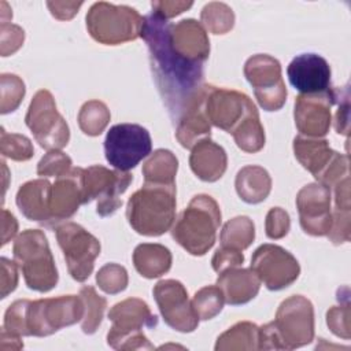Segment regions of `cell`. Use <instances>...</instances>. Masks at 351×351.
Masks as SVG:
<instances>
[{
  "mask_svg": "<svg viewBox=\"0 0 351 351\" xmlns=\"http://www.w3.org/2000/svg\"><path fill=\"white\" fill-rule=\"evenodd\" d=\"M170 22L156 12L144 16L140 37L147 43L149 63L170 118L178 122L203 96V64L176 52L170 41Z\"/></svg>",
  "mask_w": 351,
  "mask_h": 351,
  "instance_id": "cell-1",
  "label": "cell"
},
{
  "mask_svg": "<svg viewBox=\"0 0 351 351\" xmlns=\"http://www.w3.org/2000/svg\"><path fill=\"white\" fill-rule=\"evenodd\" d=\"M206 115L214 126L230 133L245 152H258L265 145V130L251 99L237 90L207 86Z\"/></svg>",
  "mask_w": 351,
  "mask_h": 351,
  "instance_id": "cell-2",
  "label": "cell"
},
{
  "mask_svg": "<svg viewBox=\"0 0 351 351\" xmlns=\"http://www.w3.org/2000/svg\"><path fill=\"white\" fill-rule=\"evenodd\" d=\"M81 296L67 295L40 300H16L4 314L3 328L18 336H49L84 317Z\"/></svg>",
  "mask_w": 351,
  "mask_h": 351,
  "instance_id": "cell-3",
  "label": "cell"
},
{
  "mask_svg": "<svg viewBox=\"0 0 351 351\" xmlns=\"http://www.w3.org/2000/svg\"><path fill=\"white\" fill-rule=\"evenodd\" d=\"M313 337V304L304 296L293 295L280 304L273 322L259 328V350H292L311 343Z\"/></svg>",
  "mask_w": 351,
  "mask_h": 351,
  "instance_id": "cell-4",
  "label": "cell"
},
{
  "mask_svg": "<svg viewBox=\"0 0 351 351\" xmlns=\"http://www.w3.org/2000/svg\"><path fill=\"white\" fill-rule=\"evenodd\" d=\"M130 226L144 236L166 233L176 219V184L144 182L126 207Z\"/></svg>",
  "mask_w": 351,
  "mask_h": 351,
  "instance_id": "cell-5",
  "label": "cell"
},
{
  "mask_svg": "<svg viewBox=\"0 0 351 351\" xmlns=\"http://www.w3.org/2000/svg\"><path fill=\"white\" fill-rule=\"evenodd\" d=\"M221 210L208 195H196L171 228L173 239L189 254L202 256L215 243Z\"/></svg>",
  "mask_w": 351,
  "mask_h": 351,
  "instance_id": "cell-6",
  "label": "cell"
},
{
  "mask_svg": "<svg viewBox=\"0 0 351 351\" xmlns=\"http://www.w3.org/2000/svg\"><path fill=\"white\" fill-rule=\"evenodd\" d=\"M14 259L30 289L48 292L58 282V270L45 234L38 229L23 230L14 241Z\"/></svg>",
  "mask_w": 351,
  "mask_h": 351,
  "instance_id": "cell-7",
  "label": "cell"
},
{
  "mask_svg": "<svg viewBox=\"0 0 351 351\" xmlns=\"http://www.w3.org/2000/svg\"><path fill=\"white\" fill-rule=\"evenodd\" d=\"M112 322L107 333V343L115 350H152L154 346L143 333V328H155L158 317L151 313L148 304L137 298H129L117 303L108 313Z\"/></svg>",
  "mask_w": 351,
  "mask_h": 351,
  "instance_id": "cell-8",
  "label": "cell"
},
{
  "mask_svg": "<svg viewBox=\"0 0 351 351\" xmlns=\"http://www.w3.org/2000/svg\"><path fill=\"white\" fill-rule=\"evenodd\" d=\"M143 19L134 8L99 1L86 14V27L97 43L117 45L136 40L141 33Z\"/></svg>",
  "mask_w": 351,
  "mask_h": 351,
  "instance_id": "cell-9",
  "label": "cell"
},
{
  "mask_svg": "<svg viewBox=\"0 0 351 351\" xmlns=\"http://www.w3.org/2000/svg\"><path fill=\"white\" fill-rule=\"evenodd\" d=\"M293 152L302 166L329 189L348 176V156L333 151L326 140L300 134L293 140Z\"/></svg>",
  "mask_w": 351,
  "mask_h": 351,
  "instance_id": "cell-10",
  "label": "cell"
},
{
  "mask_svg": "<svg viewBox=\"0 0 351 351\" xmlns=\"http://www.w3.org/2000/svg\"><path fill=\"white\" fill-rule=\"evenodd\" d=\"M149 132L136 123H118L110 128L104 140L107 162L121 171L136 167L151 154Z\"/></svg>",
  "mask_w": 351,
  "mask_h": 351,
  "instance_id": "cell-11",
  "label": "cell"
},
{
  "mask_svg": "<svg viewBox=\"0 0 351 351\" xmlns=\"http://www.w3.org/2000/svg\"><path fill=\"white\" fill-rule=\"evenodd\" d=\"M25 122L43 148L53 151L67 145L70 138L69 126L58 112L53 96L49 90L41 89L34 95Z\"/></svg>",
  "mask_w": 351,
  "mask_h": 351,
  "instance_id": "cell-12",
  "label": "cell"
},
{
  "mask_svg": "<svg viewBox=\"0 0 351 351\" xmlns=\"http://www.w3.org/2000/svg\"><path fill=\"white\" fill-rule=\"evenodd\" d=\"M55 234L69 273L75 281H85L93 271L95 259L100 255V241L75 222H64L56 226Z\"/></svg>",
  "mask_w": 351,
  "mask_h": 351,
  "instance_id": "cell-13",
  "label": "cell"
},
{
  "mask_svg": "<svg viewBox=\"0 0 351 351\" xmlns=\"http://www.w3.org/2000/svg\"><path fill=\"white\" fill-rule=\"evenodd\" d=\"M133 176L128 171L108 170L104 166H90L84 169V204L97 200L96 213L100 217L114 214L121 206V195L128 189Z\"/></svg>",
  "mask_w": 351,
  "mask_h": 351,
  "instance_id": "cell-14",
  "label": "cell"
},
{
  "mask_svg": "<svg viewBox=\"0 0 351 351\" xmlns=\"http://www.w3.org/2000/svg\"><path fill=\"white\" fill-rule=\"evenodd\" d=\"M244 75L254 88L255 97L266 111L280 110L287 100L280 62L269 55H254L244 64Z\"/></svg>",
  "mask_w": 351,
  "mask_h": 351,
  "instance_id": "cell-15",
  "label": "cell"
},
{
  "mask_svg": "<svg viewBox=\"0 0 351 351\" xmlns=\"http://www.w3.org/2000/svg\"><path fill=\"white\" fill-rule=\"evenodd\" d=\"M251 270L270 291L289 287L300 273L296 258L276 244H262L251 258Z\"/></svg>",
  "mask_w": 351,
  "mask_h": 351,
  "instance_id": "cell-16",
  "label": "cell"
},
{
  "mask_svg": "<svg viewBox=\"0 0 351 351\" xmlns=\"http://www.w3.org/2000/svg\"><path fill=\"white\" fill-rule=\"evenodd\" d=\"M154 298L165 322L178 332H193L199 317L188 299L185 287L177 280H160L154 287Z\"/></svg>",
  "mask_w": 351,
  "mask_h": 351,
  "instance_id": "cell-17",
  "label": "cell"
},
{
  "mask_svg": "<svg viewBox=\"0 0 351 351\" xmlns=\"http://www.w3.org/2000/svg\"><path fill=\"white\" fill-rule=\"evenodd\" d=\"M340 90L330 89L318 95H299L295 101V125L302 136L322 137L330 128V108L337 103Z\"/></svg>",
  "mask_w": 351,
  "mask_h": 351,
  "instance_id": "cell-18",
  "label": "cell"
},
{
  "mask_svg": "<svg viewBox=\"0 0 351 351\" xmlns=\"http://www.w3.org/2000/svg\"><path fill=\"white\" fill-rule=\"evenodd\" d=\"M302 229L311 236H325L332 225L330 189L322 184L304 185L296 196Z\"/></svg>",
  "mask_w": 351,
  "mask_h": 351,
  "instance_id": "cell-19",
  "label": "cell"
},
{
  "mask_svg": "<svg viewBox=\"0 0 351 351\" xmlns=\"http://www.w3.org/2000/svg\"><path fill=\"white\" fill-rule=\"evenodd\" d=\"M289 84L302 95H318L330 90V66L318 53H300L287 69Z\"/></svg>",
  "mask_w": 351,
  "mask_h": 351,
  "instance_id": "cell-20",
  "label": "cell"
},
{
  "mask_svg": "<svg viewBox=\"0 0 351 351\" xmlns=\"http://www.w3.org/2000/svg\"><path fill=\"white\" fill-rule=\"evenodd\" d=\"M82 177L84 169L71 167L66 174L56 178L51 191V219L48 228L69 219L84 204Z\"/></svg>",
  "mask_w": 351,
  "mask_h": 351,
  "instance_id": "cell-21",
  "label": "cell"
},
{
  "mask_svg": "<svg viewBox=\"0 0 351 351\" xmlns=\"http://www.w3.org/2000/svg\"><path fill=\"white\" fill-rule=\"evenodd\" d=\"M170 41L177 53L193 63L203 64L210 53V41L204 27L195 19H182L170 25Z\"/></svg>",
  "mask_w": 351,
  "mask_h": 351,
  "instance_id": "cell-22",
  "label": "cell"
},
{
  "mask_svg": "<svg viewBox=\"0 0 351 351\" xmlns=\"http://www.w3.org/2000/svg\"><path fill=\"white\" fill-rule=\"evenodd\" d=\"M51 191L48 180H32L23 184L16 193V206L30 221L48 226L51 219Z\"/></svg>",
  "mask_w": 351,
  "mask_h": 351,
  "instance_id": "cell-23",
  "label": "cell"
},
{
  "mask_svg": "<svg viewBox=\"0 0 351 351\" xmlns=\"http://www.w3.org/2000/svg\"><path fill=\"white\" fill-rule=\"evenodd\" d=\"M189 165L192 171L202 181L214 182L219 180L226 170V152L221 145L206 137L192 147Z\"/></svg>",
  "mask_w": 351,
  "mask_h": 351,
  "instance_id": "cell-24",
  "label": "cell"
},
{
  "mask_svg": "<svg viewBox=\"0 0 351 351\" xmlns=\"http://www.w3.org/2000/svg\"><path fill=\"white\" fill-rule=\"evenodd\" d=\"M217 285L223 293L225 302L239 306L250 302L259 292L261 281L251 269L230 267L219 273Z\"/></svg>",
  "mask_w": 351,
  "mask_h": 351,
  "instance_id": "cell-25",
  "label": "cell"
},
{
  "mask_svg": "<svg viewBox=\"0 0 351 351\" xmlns=\"http://www.w3.org/2000/svg\"><path fill=\"white\" fill-rule=\"evenodd\" d=\"M207 86L208 85H206L204 93L199 99V101L188 112H185L182 118L177 122L176 137L180 141V144L185 148H192L202 138L210 137V121L204 111Z\"/></svg>",
  "mask_w": 351,
  "mask_h": 351,
  "instance_id": "cell-26",
  "label": "cell"
},
{
  "mask_svg": "<svg viewBox=\"0 0 351 351\" xmlns=\"http://www.w3.org/2000/svg\"><path fill=\"white\" fill-rule=\"evenodd\" d=\"M234 185L241 200L250 204H256L269 196L271 178L261 166H245L237 173Z\"/></svg>",
  "mask_w": 351,
  "mask_h": 351,
  "instance_id": "cell-27",
  "label": "cell"
},
{
  "mask_svg": "<svg viewBox=\"0 0 351 351\" xmlns=\"http://www.w3.org/2000/svg\"><path fill=\"white\" fill-rule=\"evenodd\" d=\"M136 270L145 278H156L171 267V254L160 244H138L133 252Z\"/></svg>",
  "mask_w": 351,
  "mask_h": 351,
  "instance_id": "cell-28",
  "label": "cell"
},
{
  "mask_svg": "<svg viewBox=\"0 0 351 351\" xmlns=\"http://www.w3.org/2000/svg\"><path fill=\"white\" fill-rule=\"evenodd\" d=\"M215 350H259V328L248 321L239 322L218 337Z\"/></svg>",
  "mask_w": 351,
  "mask_h": 351,
  "instance_id": "cell-29",
  "label": "cell"
},
{
  "mask_svg": "<svg viewBox=\"0 0 351 351\" xmlns=\"http://www.w3.org/2000/svg\"><path fill=\"white\" fill-rule=\"evenodd\" d=\"M178 162L169 149H156L143 166L145 182L156 184H176Z\"/></svg>",
  "mask_w": 351,
  "mask_h": 351,
  "instance_id": "cell-30",
  "label": "cell"
},
{
  "mask_svg": "<svg viewBox=\"0 0 351 351\" xmlns=\"http://www.w3.org/2000/svg\"><path fill=\"white\" fill-rule=\"evenodd\" d=\"M255 228L248 217H236L228 221L219 234L221 247L243 251L254 241Z\"/></svg>",
  "mask_w": 351,
  "mask_h": 351,
  "instance_id": "cell-31",
  "label": "cell"
},
{
  "mask_svg": "<svg viewBox=\"0 0 351 351\" xmlns=\"http://www.w3.org/2000/svg\"><path fill=\"white\" fill-rule=\"evenodd\" d=\"M80 296L84 302V317L81 319V329L86 335H92L97 330L101 324L104 310L107 307V300L99 296L93 287H82L80 289Z\"/></svg>",
  "mask_w": 351,
  "mask_h": 351,
  "instance_id": "cell-32",
  "label": "cell"
},
{
  "mask_svg": "<svg viewBox=\"0 0 351 351\" xmlns=\"http://www.w3.org/2000/svg\"><path fill=\"white\" fill-rule=\"evenodd\" d=\"M111 115L107 106L99 100L86 101L78 114L81 130L88 136H99L107 126Z\"/></svg>",
  "mask_w": 351,
  "mask_h": 351,
  "instance_id": "cell-33",
  "label": "cell"
},
{
  "mask_svg": "<svg viewBox=\"0 0 351 351\" xmlns=\"http://www.w3.org/2000/svg\"><path fill=\"white\" fill-rule=\"evenodd\" d=\"M225 303V298L219 287L215 285H207L202 289H199L192 300V306L199 317V319H211L217 314L221 313Z\"/></svg>",
  "mask_w": 351,
  "mask_h": 351,
  "instance_id": "cell-34",
  "label": "cell"
},
{
  "mask_svg": "<svg viewBox=\"0 0 351 351\" xmlns=\"http://www.w3.org/2000/svg\"><path fill=\"white\" fill-rule=\"evenodd\" d=\"M202 22L214 34H225L234 25V14L223 3L213 1L202 10Z\"/></svg>",
  "mask_w": 351,
  "mask_h": 351,
  "instance_id": "cell-35",
  "label": "cell"
},
{
  "mask_svg": "<svg viewBox=\"0 0 351 351\" xmlns=\"http://www.w3.org/2000/svg\"><path fill=\"white\" fill-rule=\"evenodd\" d=\"M0 145L1 155L4 158H10L18 162L29 160L34 152L33 145L27 137L18 133H7L4 129H1Z\"/></svg>",
  "mask_w": 351,
  "mask_h": 351,
  "instance_id": "cell-36",
  "label": "cell"
},
{
  "mask_svg": "<svg viewBox=\"0 0 351 351\" xmlns=\"http://www.w3.org/2000/svg\"><path fill=\"white\" fill-rule=\"evenodd\" d=\"M1 114L12 112L21 104L25 96V84L15 74H1Z\"/></svg>",
  "mask_w": 351,
  "mask_h": 351,
  "instance_id": "cell-37",
  "label": "cell"
},
{
  "mask_svg": "<svg viewBox=\"0 0 351 351\" xmlns=\"http://www.w3.org/2000/svg\"><path fill=\"white\" fill-rule=\"evenodd\" d=\"M96 281L101 291L114 295L128 287V271L121 265L107 263L97 271Z\"/></svg>",
  "mask_w": 351,
  "mask_h": 351,
  "instance_id": "cell-38",
  "label": "cell"
},
{
  "mask_svg": "<svg viewBox=\"0 0 351 351\" xmlns=\"http://www.w3.org/2000/svg\"><path fill=\"white\" fill-rule=\"evenodd\" d=\"M71 169V159L59 149L49 151L37 165V174L41 177H60Z\"/></svg>",
  "mask_w": 351,
  "mask_h": 351,
  "instance_id": "cell-39",
  "label": "cell"
},
{
  "mask_svg": "<svg viewBox=\"0 0 351 351\" xmlns=\"http://www.w3.org/2000/svg\"><path fill=\"white\" fill-rule=\"evenodd\" d=\"M326 324L329 329L339 337L350 339V304L346 300L344 304L335 306L326 313Z\"/></svg>",
  "mask_w": 351,
  "mask_h": 351,
  "instance_id": "cell-40",
  "label": "cell"
},
{
  "mask_svg": "<svg viewBox=\"0 0 351 351\" xmlns=\"http://www.w3.org/2000/svg\"><path fill=\"white\" fill-rule=\"evenodd\" d=\"M289 226H291L289 215L281 207H274L267 213L265 229H266V236L269 239L277 240L284 237L289 232Z\"/></svg>",
  "mask_w": 351,
  "mask_h": 351,
  "instance_id": "cell-41",
  "label": "cell"
},
{
  "mask_svg": "<svg viewBox=\"0 0 351 351\" xmlns=\"http://www.w3.org/2000/svg\"><path fill=\"white\" fill-rule=\"evenodd\" d=\"M0 37H1V56H8L18 51L25 40V32L18 25L12 23H1L0 26Z\"/></svg>",
  "mask_w": 351,
  "mask_h": 351,
  "instance_id": "cell-42",
  "label": "cell"
},
{
  "mask_svg": "<svg viewBox=\"0 0 351 351\" xmlns=\"http://www.w3.org/2000/svg\"><path fill=\"white\" fill-rule=\"evenodd\" d=\"M328 236L333 244H341L350 240V210H335Z\"/></svg>",
  "mask_w": 351,
  "mask_h": 351,
  "instance_id": "cell-43",
  "label": "cell"
},
{
  "mask_svg": "<svg viewBox=\"0 0 351 351\" xmlns=\"http://www.w3.org/2000/svg\"><path fill=\"white\" fill-rule=\"evenodd\" d=\"M244 262V255L241 254V251L233 250V248H228V247H221L215 251L213 259H211V265L213 269L219 274L230 267H237Z\"/></svg>",
  "mask_w": 351,
  "mask_h": 351,
  "instance_id": "cell-44",
  "label": "cell"
},
{
  "mask_svg": "<svg viewBox=\"0 0 351 351\" xmlns=\"http://www.w3.org/2000/svg\"><path fill=\"white\" fill-rule=\"evenodd\" d=\"M1 298L4 299L10 292L16 288L18 284V271L16 262H11L7 258H1Z\"/></svg>",
  "mask_w": 351,
  "mask_h": 351,
  "instance_id": "cell-45",
  "label": "cell"
},
{
  "mask_svg": "<svg viewBox=\"0 0 351 351\" xmlns=\"http://www.w3.org/2000/svg\"><path fill=\"white\" fill-rule=\"evenodd\" d=\"M193 5L192 1H152V11L165 19H170Z\"/></svg>",
  "mask_w": 351,
  "mask_h": 351,
  "instance_id": "cell-46",
  "label": "cell"
},
{
  "mask_svg": "<svg viewBox=\"0 0 351 351\" xmlns=\"http://www.w3.org/2000/svg\"><path fill=\"white\" fill-rule=\"evenodd\" d=\"M339 110L336 112V122H335V129L339 134H348V89L346 88L344 92L339 95Z\"/></svg>",
  "mask_w": 351,
  "mask_h": 351,
  "instance_id": "cell-47",
  "label": "cell"
},
{
  "mask_svg": "<svg viewBox=\"0 0 351 351\" xmlns=\"http://www.w3.org/2000/svg\"><path fill=\"white\" fill-rule=\"evenodd\" d=\"M47 5L55 18L60 21H67L71 19L78 12V8L82 5V1H47Z\"/></svg>",
  "mask_w": 351,
  "mask_h": 351,
  "instance_id": "cell-48",
  "label": "cell"
},
{
  "mask_svg": "<svg viewBox=\"0 0 351 351\" xmlns=\"http://www.w3.org/2000/svg\"><path fill=\"white\" fill-rule=\"evenodd\" d=\"M3 239H1V245L7 244L10 239H12L16 234L18 230V222L15 217L8 213L5 208H3Z\"/></svg>",
  "mask_w": 351,
  "mask_h": 351,
  "instance_id": "cell-49",
  "label": "cell"
}]
</instances>
